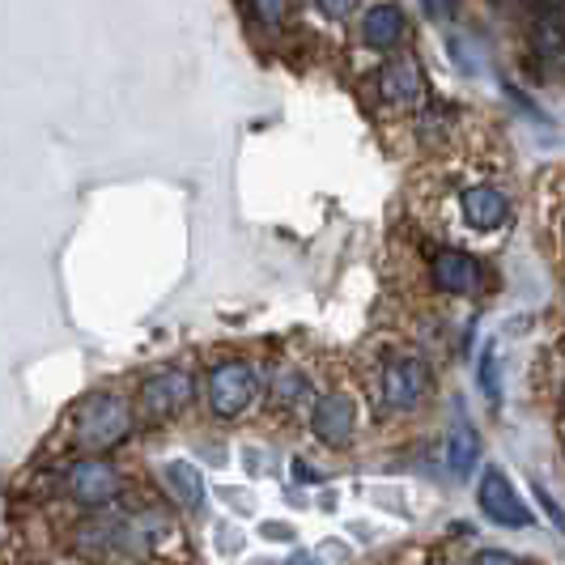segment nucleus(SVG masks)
I'll list each match as a JSON object with an SVG mask.
<instances>
[{"label": "nucleus", "instance_id": "1", "mask_svg": "<svg viewBox=\"0 0 565 565\" xmlns=\"http://www.w3.org/2000/svg\"><path fill=\"white\" fill-rule=\"evenodd\" d=\"M132 425H137V408L128 399L111 396V392H98V396L77 404V413L68 422V438H73L77 451L103 455L115 451L132 434Z\"/></svg>", "mask_w": 565, "mask_h": 565}, {"label": "nucleus", "instance_id": "16", "mask_svg": "<svg viewBox=\"0 0 565 565\" xmlns=\"http://www.w3.org/2000/svg\"><path fill=\"white\" fill-rule=\"evenodd\" d=\"M252 13L259 26H281L289 18V0H252Z\"/></svg>", "mask_w": 565, "mask_h": 565}, {"label": "nucleus", "instance_id": "10", "mask_svg": "<svg viewBox=\"0 0 565 565\" xmlns=\"http://www.w3.org/2000/svg\"><path fill=\"white\" fill-rule=\"evenodd\" d=\"M429 273H434V285L443 294H455V298H463V294H472L481 285V264L463 252H438Z\"/></svg>", "mask_w": 565, "mask_h": 565}, {"label": "nucleus", "instance_id": "20", "mask_svg": "<svg viewBox=\"0 0 565 565\" xmlns=\"http://www.w3.org/2000/svg\"><path fill=\"white\" fill-rule=\"evenodd\" d=\"M481 562L493 565V562H519V557H514V553H498V548H489V553H481Z\"/></svg>", "mask_w": 565, "mask_h": 565}, {"label": "nucleus", "instance_id": "21", "mask_svg": "<svg viewBox=\"0 0 565 565\" xmlns=\"http://www.w3.org/2000/svg\"><path fill=\"white\" fill-rule=\"evenodd\" d=\"M425 4H429V9H434V0H425Z\"/></svg>", "mask_w": 565, "mask_h": 565}, {"label": "nucleus", "instance_id": "12", "mask_svg": "<svg viewBox=\"0 0 565 565\" xmlns=\"http://www.w3.org/2000/svg\"><path fill=\"white\" fill-rule=\"evenodd\" d=\"M162 484H167L170 502L188 514H196L204 507V481H200V468H192L188 459H170L162 468Z\"/></svg>", "mask_w": 565, "mask_h": 565}, {"label": "nucleus", "instance_id": "14", "mask_svg": "<svg viewBox=\"0 0 565 565\" xmlns=\"http://www.w3.org/2000/svg\"><path fill=\"white\" fill-rule=\"evenodd\" d=\"M532 39H536V52L544 60H562L565 56V13H562V4H548V9L540 13Z\"/></svg>", "mask_w": 565, "mask_h": 565}, {"label": "nucleus", "instance_id": "13", "mask_svg": "<svg viewBox=\"0 0 565 565\" xmlns=\"http://www.w3.org/2000/svg\"><path fill=\"white\" fill-rule=\"evenodd\" d=\"M362 39L374 52H392L399 39H404V13L396 4H374L366 18H362Z\"/></svg>", "mask_w": 565, "mask_h": 565}, {"label": "nucleus", "instance_id": "3", "mask_svg": "<svg viewBox=\"0 0 565 565\" xmlns=\"http://www.w3.org/2000/svg\"><path fill=\"white\" fill-rule=\"evenodd\" d=\"M196 396V379H192V370H162V374H153L149 383H145L141 392H137V422L141 425H162L170 417H179L188 404Z\"/></svg>", "mask_w": 565, "mask_h": 565}, {"label": "nucleus", "instance_id": "11", "mask_svg": "<svg viewBox=\"0 0 565 565\" xmlns=\"http://www.w3.org/2000/svg\"><path fill=\"white\" fill-rule=\"evenodd\" d=\"M507 217H510V204L498 188H468L463 192V222L472 230L489 234V230L502 226Z\"/></svg>", "mask_w": 565, "mask_h": 565}, {"label": "nucleus", "instance_id": "8", "mask_svg": "<svg viewBox=\"0 0 565 565\" xmlns=\"http://www.w3.org/2000/svg\"><path fill=\"white\" fill-rule=\"evenodd\" d=\"M353 429H358V408H353V399L349 396L319 399V408H315V438H319L323 447H349Z\"/></svg>", "mask_w": 565, "mask_h": 565}, {"label": "nucleus", "instance_id": "7", "mask_svg": "<svg viewBox=\"0 0 565 565\" xmlns=\"http://www.w3.org/2000/svg\"><path fill=\"white\" fill-rule=\"evenodd\" d=\"M481 510L493 519V523H502V527H527L532 523V510L527 502L514 493V484L502 477V472H484L481 477Z\"/></svg>", "mask_w": 565, "mask_h": 565}, {"label": "nucleus", "instance_id": "4", "mask_svg": "<svg viewBox=\"0 0 565 565\" xmlns=\"http://www.w3.org/2000/svg\"><path fill=\"white\" fill-rule=\"evenodd\" d=\"M204 396H209V408L217 417H243L255 399H259V374L247 362H222V366L209 374Z\"/></svg>", "mask_w": 565, "mask_h": 565}, {"label": "nucleus", "instance_id": "9", "mask_svg": "<svg viewBox=\"0 0 565 565\" xmlns=\"http://www.w3.org/2000/svg\"><path fill=\"white\" fill-rule=\"evenodd\" d=\"M379 89H383V98L387 103H396V107H413V103H422L425 98V73L417 60L399 56L392 60L383 73H379Z\"/></svg>", "mask_w": 565, "mask_h": 565}, {"label": "nucleus", "instance_id": "19", "mask_svg": "<svg viewBox=\"0 0 565 565\" xmlns=\"http://www.w3.org/2000/svg\"><path fill=\"white\" fill-rule=\"evenodd\" d=\"M315 4H319L328 18H349V13L358 9V0H315Z\"/></svg>", "mask_w": 565, "mask_h": 565}, {"label": "nucleus", "instance_id": "2", "mask_svg": "<svg viewBox=\"0 0 565 565\" xmlns=\"http://www.w3.org/2000/svg\"><path fill=\"white\" fill-rule=\"evenodd\" d=\"M64 502L82 510H107L124 493V477L115 472L111 463L103 459H68L56 468V481H52Z\"/></svg>", "mask_w": 565, "mask_h": 565}, {"label": "nucleus", "instance_id": "6", "mask_svg": "<svg viewBox=\"0 0 565 565\" xmlns=\"http://www.w3.org/2000/svg\"><path fill=\"white\" fill-rule=\"evenodd\" d=\"M429 392V370L417 358H396L392 366L383 370V404L396 408V413H408L417 408Z\"/></svg>", "mask_w": 565, "mask_h": 565}, {"label": "nucleus", "instance_id": "15", "mask_svg": "<svg viewBox=\"0 0 565 565\" xmlns=\"http://www.w3.org/2000/svg\"><path fill=\"white\" fill-rule=\"evenodd\" d=\"M477 459H481V438H477V429H472V425H455L451 447H447L451 472L455 477H468V472L477 468Z\"/></svg>", "mask_w": 565, "mask_h": 565}, {"label": "nucleus", "instance_id": "18", "mask_svg": "<svg viewBox=\"0 0 565 565\" xmlns=\"http://www.w3.org/2000/svg\"><path fill=\"white\" fill-rule=\"evenodd\" d=\"M532 493H536V502H540V507H544V514H548V523H553V527H565V514H562V510H557V502L548 498V489H544V484H536Z\"/></svg>", "mask_w": 565, "mask_h": 565}, {"label": "nucleus", "instance_id": "5", "mask_svg": "<svg viewBox=\"0 0 565 565\" xmlns=\"http://www.w3.org/2000/svg\"><path fill=\"white\" fill-rule=\"evenodd\" d=\"M73 548L98 553V557H111V553L145 548V536H141V527H132V523H124V519L98 514V519H89V523H82V527L73 532Z\"/></svg>", "mask_w": 565, "mask_h": 565}, {"label": "nucleus", "instance_id": "17", "mask_svg": "<svg viewBox=\"0 0 565 565\" xmlns=\"http://www.w3.org/2000/svg\"><path fill=\"white\" fill-rule=\"evenodd\" d=\"M302 392H307V379L298 370H281L277 374V404H298Z\"/></svg>", "mask_w": 565, "mask_h": 565}]
</instances>
